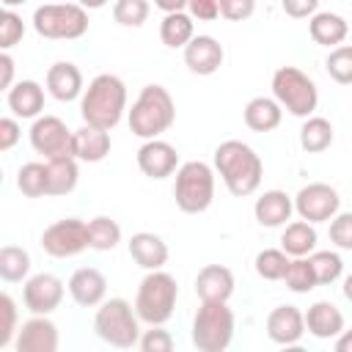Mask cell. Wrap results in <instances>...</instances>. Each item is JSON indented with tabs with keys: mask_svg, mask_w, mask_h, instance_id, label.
I'll use <instances>...</instances> for the list:
<instances>
[{
	"mask_svg": "<svg viewBox=\"0 0 352 352\" xmlns=\"http://www.w3.org/2000/svg\"><path fill=\"white\" fill-rule=\"evenodd\" d=\"M214 173L223 179L231 195L248 198L261 187L264 162L253 146L242 140H223L214 148Z\"/></svg>",
	"mask_w": 352,
	"mask_h": 352,
	"instance_id": "cell-1",
	"label": "cell"
},
{
	"mask_svg": "<svg viewBox=\"0 0 352 352\" xmlns=\"http://www.w3.org/2000/svg\"><path fill=\"white\" fill-rule=\"evenodd\" d=\"M126 110V85L121 77L116 74H96L82 99H80V116H82V124L85 126H94V129H116L118 121L124 118Z\"/></svg>",
	"mask_w": 352,
	"mask_h": 352,
	"instance_id": "cell-2",
	"label": "cell"
},
{
	"mask_svg": "<svg viewBox=\"0 0 352 352\" xmlns=\"http://www.w3.org/2000/svg\"><path fill=\"white\" fill-rule=\"evenodd\" d=\"M126 121H129L132 135L143 138V143L160 140V135L168 132L176 121V102L165 85H157V82L143 85L126 113Z\"/></svg>",
	"mask_w": 352,
	"mask_h": 352,
	"instance_id": "cell-3",
	"label": "cell"
},
{
	"mask_svg": "<svg viewBox=\"0 0 352 352\" xmlns=\"http://www.w3.org/2000/svg\"><path fill=\"white\" fill-rule=\"evenodd\" d=\"M176 300H179V283L170 272H165V270L146 272V278L138 283L135 314L148 327H162L173 316Z\"/></svg>",
	"mask_w": 352,
	"mask_h": 352,
	"instance_id": "cell-4",
	"label": "cell"
},
{
	"mask_svg": "<svg viewBox=\"0 0 352 352\" xmlns=\"http://www.w3.org/2000/svg\"><path fill=\"white\" fill-rule=\"evenodd\" d=\"M236 316L228 302H201L192 316L190 338L198 352H226L234 341Z\"/></svg>",
	"mask_w": 352,
	"mask_h": 352,
	"instance_id": "cell-5",
	"label": "cell"
},
{
	"mask_svg": "<svg viewBox=\"0 0 352 352\" xmlns=\"http://www.w3.org/2000/svg\"><path fill=\"white\" fill-rule=\"evenodd\" d=\"M94 330L104 344L116 349H132L143 336L135 305H129L124 297H110L96 308Z\"/></svg>",
	"mask_w": 352,
	"mask_h": 352,
	"instance_id": "cell-6",
	"label": "cell"
},
{
	"mask_svg": "<svg viewBox=\"0 0 352 352\" xmlns=\"http://www.w3.org/2000/svg\"><path fill=\"white\" fill-rule=\"evenodd\" d=\"M173 198L184 214L206 212L214 201V168L201 160L182 162L173 179Z\"/></svg>",
	"mask_w": 352,
	"mask_h": 352,
	"instance_id": "cell-7",
	"label": "cell"
},
{
	"mask_svg": "<svg viewBox=\"0 0 352 352\" xmlns=\"http://www.w3.org/2000/svg\"><path fill=\"white\" fill-rule=\"evenodd\" d=\"M272 99L297 118H311L319 104L316 82L297 66H280L272 74Z\"/></svg>",
	"mask_w": 352,
	"mask_h": 352,
	"instance_id": "cell-8",
	"label": "cell"
},
{
	"mask_svg": "<svg viewBox=\"0 0 352 352\" xmlns=\"http://www.w3.org/2000/svg\"><path fill=\"white\" fill-rule=\"evenodd\" d=\"M33 30L41 38H82L88 33V11L80 3H44L33 11Z\"/></svg>",
	"mask_w": 352,
	"mask_h": 352,
	"instance_id": "cell-9",
	"label": "cell"
},
{
	"mask_svg": "<svg viewBox=\"0 0 352 352\" xmlns=\"http://www.w3.org/2000/svg\"><path fill=\"white\" fill-rule=\"evenodd\" d=\"M28 138H30L33 151L41 154L44 162L58 160V157H74V132L58 116H41V118H36L30 124Z\"/></svg>",
	"mask_w": 352,
	"mask_h": 352,
	"instance_id": "cell-10",
	"label": "cell"
},
{
	"mask_svg": "<svg viewBox=\"0 0 352 352\" xmlns=\"http://www.w3.org/2000/svg\"><path fill=\"white\" fill-rule=\"evenodd\" d=\"M41 250L52 258H72L88 250V223L80 217L55 220L41 231Z\"/></svg>",
	"mask_w": 352,
	"mask_h": 352,
	"instance_id": "cell-11",
	"label": "cell"
},
{
	"mask_svg": "<svg viewBox=\"0 0 352 352\" xmlns=\"http://www.w3.org/2000/svg\"><path fill=\"white\" fill-rule=\"evenodd\" d=\"M294 212L300 214V220H305L311 226L330 223L341 212V195L336 187H330L324 182H311V184L300 187V192L294 195Z\"/></svg>",
	"mask_w": 352,
	"mask_h": 352,
	"instance_id": "cell-12",
	"label": "cell"
},
{
	"mask_svg": "<svg viewBox=\"0 0 352 352\" xmlns=\"http://www.w3.org/2000/svg\"><path fill=\"white\" fill-rule=\"evenodd\" d=\"M22 302L33 316H50L63 302V280L52 272H36L22 286Z\"/></svg>",
	"mask_w": 352,
	"mask_h": 352,
	"instance_id": "cell-13",
	"label": "cell"
},
{
	"mask_svg": "<svg viewBox=\"0 0 352 352\" xmlns=\"http://www.w3.org/2000/svg\"><path fill=\"white\" fill-rule=\"evenodd\" d=\"M60 333L50 316H30L19 324L14 338V352H58Z\"/></svg>",
	"mask_w": 352,
	"mask_h": 352,
	"instance_id": "cell-14",
	"label": "cell"
},
{
	"mask_svg": "<svg viewBox=\"0 0 352 352\" xmlns=\"http://www.w3.org/2000/svg\"><path fill=\"white\" fill-rule=\"evenodd\" d=\"M138 168L148 179H168L179 170V151L168 140H146L138 148Z\"/></svg>",
	"mask_w": 352,
	"mask_h": 352,
	"instance_id": "cell-15",
	"label": "cell"
},
{
	"mask_svg": "<svg viewBox=\"0 0 352 352\" xmlns=\"http://www.w3.org/2000/svg\"><path fill=\"white\" fill-rule=\"evenodd\" d=\"M72 300L80 308H99L107 300V278L102 270L96 267H80L72 272L69 283H66Z\"/></svg>",
	"mask_w": 352,
	"mask_h": 352,
	"instance_id": "cell-16",
	"label": "cell"
},
{
	"mask_svg": "<svg viewBox=\"0 0 352 352\" xmlns=\"http://www.w3.org/2000/svg\"><path fill=\"white\" fill-rule=\"evenodd\" d=\"M223 58H226L223 44H220L214 36H206V33L195 36V38L184 47V66H187L192 74H198V77H209V74L220 72Z\"/></svg>",
	"mask_w": 352,
	"mask_h": 352,
	"instance_id": "cell-17",
	"label": "cell"
},
{
	"mask_svg": "<svg viewBox=\"0 0 352 352\" xmlns=\"http://www.w3.org/2000/svg\"><path fill=\"white\" fill-rule=\"evenodd\" d=\"M305 314L297 305H278L270 311L267 316V336L270 341L289 346V344H300V338L305 336Z\"/></svg>",
	"mask_w": 352,
	"mask_h": 352,
	"instance_id": "cell-18",
	"label": "cell"
},
{
	"mask_svg": "<svg viewBox=\"0 0 352 352\" xmlns=\"http://www.w3.org/2000/svg\"><path fill=\"white\" fill-rule=\"evenodd\" d=\"M44 85H47V94L58 102H74V99H82L85 94V85H82V72L72 63V60H58L47 69V77H44Z\"/></svg>",
	"mask_w": 352,
	"mask_h": 352,
	"instance_id": "cell-19",
	"label": "cell"
},
{
	"mask_svg": "<svg viewBox=\"0 0 352 352\" xmlns=\"http://www.w3.org/2000/svg\"><path fill=\"white\" fill-rule=\"evenodd\" d=\"M195 294L201 302H228L234 294V272L226 264H206L195 275Z\"/></svg>",
	"mask_w": 352,
	"mask_h": 352,
	"instance_id": "cell-20",
	"label": "cell"
},
{
	"mask_svg": "<svg viewBox=\"0 0 352 352\" xmlns=\"http://www.w3.org/2000/svg\"><path fill=\"white\" fill-rule=\"evenodd\" d=\"M253 214L264 228H286L294 214V198L283 190H264L253 204Z\"/></svg>",
	"mask_w": 352,
	"mask_h": 352,
	"instance_id": "cell-21",
	"label": "cell"
},
{
	"mask_svg": "<svg viewBox=\"0 0 352 352\" xmlns=\"http://www.w3.org/2000/svg\"><path fill=\"white\" fill-rule=\"evenodd\" d=\"M129 256L138 267H143L146 272H157L168 264V245L162 236L151 234V231H138L129 236Z\"/></svg>",
	"mask_w": 352,
	"mask_h": 352,
	"instance_id": "cell-22",
	"label": "cell"
},
{
	"mask_svg": "<svg viewBox=\"0 0 352 352\" xmlns=\"http://www.w3.org/2000/svg\"><path fill=\"white\" fill-rule=\"evenodd\" d=\"M305 330L314 338H338L344 333V314L330 300H316L305 311Z\"/></svg>",
	"mask_w": 352,
	"mask_h": 352,
	"instance_id": "cell-23",
	"label": "cell"
},
{
	"mask_svg": "<svg viewBox=\"0 0 352 352\" xmlns=\"http://www.w3.org/2000/svg\"><path fill=\"white\" fill-rule=\"evenodd\" d=\"M6 104L11 110L14 118H41L44 110V88L36 80H19L8 94H6Z\"/></svg>",
	"mask_w": 352,
	"mask_h": 352,
	"instance_id": "cell-24",
	"label": "cell"
},
{
	"mask_svg": "<svg viewBox=\"0 0 352 352\" xmlns=\"http://www.w3.org/2000/svg\"><path fill=\"white\" fill-rule=\"evenodd\" d=\"M308 33L311 38L319 44V47H327V50H336L344 44V38L349 36V25L341 14L336 11H316L311 19H308Z\"/></svg>",
	"mask_w": 352,
	"mask_h": 352,
	"instance_id": "cell-25",
	"label": "cell"
},
{
	"mask_svg": "<svg viewBox=\"0 0 352 352\" xmlns=\"http://www.w3.org/2000/svg\"><path fill=\"white\" fill-rule=\"evenodd\" d=\"M110 154V132L80 126L74 129V160L77 162H102Z\"/></svg>",
	"mask_w": 352,
	"mask_h": 352,
	"instance_id": "cell-26",
	"label": "cell"
},
{
	"mask_svg": "<svg viewBox=\"0 0 352 352\" xmlns=\"http://www.w3.org/2000/svg\"><path fill=\"white\" fill-rule=\"evenodd\" d=\"M316 228L305 220H294L283 228L280 234V250L289 258H308L311 253H316Z\"/></svg>",
	"mask_w": 352,
	"mask_h": 352,
	"instance_id": "cell-27",
	"label": "cell"
},
{
	"mask_svg": "<svg viewBox=\"0 0 352 352\" xmlns=\"http://www.w3.org/2000/svg\"><path fill=\"white\" fill-rule=\"evenodd\" d=\"M283 107L272 96H253L245 104V124L253 132H272L280 126Z\"/></svg>",
	"mask_w": 352,
	"mask_h": 352,
	"instance_id": "cell-28",
	"label": "cell"
},
{
	"mask_svg": "<svg viewBox=\"0 0 352 352\" xmlns=\"http://www.w3.org/2000/svg\"><path fill=\"white\" fill-rule=\"evenodd\" d=\"M192 38H195V19L187 11L162 16V22H160V41L168 50H184Z\"/></svg>",
	"mask_w": 352,
	"mask_h": 352,
	"instance_id": "cell-29",
	"label": "cell"
},
{
	"mask_svg": "<svg viewBox=\"0 0 352 352\" xmlns=\"http://www.w3.org/2000/svg\"><path fill=\"white\" fill-rule=\"evenodd\" d=\"M333 138H336L333 124L327 118H322V116H311L300 126V146H302L305 154H322V151H327L333 146Z\"/></svg>",
	"mask_w": 352,
	"mask_h": 352,
	"instance_id": "cell-30",
	"label": "cell"
},
{
	"mask_svg": "<svg viewBox=\"0 0 352 352\" xmlns=\"http://www.w3.org/2000/svg\"><path fill=\"white\" fill-rule=\"evenodd\" d=\"M47 176H50V190L47 195H69L77 187L80 168L74 157H58L47 162Z\"/></svg>",
	"mask_w": 352,
	"mask_h": 352,
	"instance_id": "cell-31",
	"label": "cell"
},
{
	"mask_svg": "<svg viewBox=\"0 0 352 352\" xmlns=\"http://www.w3.org/2000/svg\"><path fill=\"white\" fill-rule=\"evenodd\" d=\"M0 278L6 283H25L30 278V253L19 245L0 248Z\"/></svg>",
	"mask_w": 352,
	"mask_h": 352,
	"instance_id": "cell-32",
	"label": "cell"
},
{
	"mask_svg": "<svg viewBox=\"0 0 352 352\" xmlns=\"http://www.w3.org/2000/svg\"><path fill=\"white\" fill-rule=\"evenodd\" d=\"M16 190L25 198H41L50 190V176H47V162H25L16 173Z\"/></svg>",
	"mask_w": 352,
	"mask_h": 352,
	"instance_id": "cell-33",
	"label": "cell"
},
{
	"mask_svg": "<svg viewBox=\"0 0 352 352\" xmlns=\"http://www.w3.org/2000/svg\"><path fill=\"white\" fill-rule=\"evenodd\" d=\"M121 242V226L107 217V214H96L94 220H88V248L91 250H113Z\"/></svg>",
	"mask_w": 352,
	"mask_h": 352,
	"instance_id": "cell-34",
	"label": "cell"
},
{
	"mask_svg": "<svg viewBox=\"0 0 352 352\" xmlns=\"http://www.w3.org/2000/svg\"><path fill=\"white\" fill-rule=\"evenodd\" d=\"M289 264H292V258L280 248H264V250L256 253V261H253L256 275L261 280H283Z\"/></svg>",
	"mask_w": 352,
	"mask_h": 352,
	"instance_id": "cell-35",
	"label": "cell"
},
{
	"mask_svg": "<svg viewBox=\"0 0 352 352\" xmlns=\"http://www.w3.org/2000/svg\"><path fill=\"white\" fill-rule=\"evenodd\" d=\"M308 261L314 267V275H316L319 286H330L344 275V258L336 250H316V253L308 256Z\"/></svg>",
	"mask_w": 352,
	"mask_h": 352,
	"instance_id": "cell-36",
	"label": "cell"
},
{
	"mask_svg": "<svg viewBox=\"0 0 352 352\" xmlns=\"http://www.w3.org/2000/svg\"><path fill=\"white\" fill-rule=\"evenodd\" d=\"M283 283L286 289H292L294 294H308L311 289H316V275H314V267L308 258H292L286 275H283Z\"/></svg>",
	"mask_w": 352,
	"mask_h": 352,
	"instance_id": "cell-37",
	"label": "cell"
},
{
	"mask_svg": "<svg viewBox=\"0 0 352 352\" xmlns=\"http://www.w3.org/2000/svg\"><path fill=\"white\" fill-rule=\"evenodd\" d=\"M324 69L338 85H352V44L330 50L324 58Z\"/></svg>",
	"mask_w": 352,
	"mask_h": 352,
	"instance_id": "cell-38",
	"label": "cell"
},
{
	"mask_svg": "<svg viewBox=\"0 0 352 352\" xmlns=\"http://www.w3.org/2000/svg\"><path fill=\"white\" fill-rule=\"evenodd\" d=\"M151 6L146 0H118L113 3V19L124 28H140L148 19Z\"/></svg>",
	"mask_w": 352,
	"mask_h": 352,
	"instance_id": "cell-39",
	"label": "cell"
},
{
	"mask_svg": "<svg viewBox=\"0 0 352 352\" xmlns=\"http://www.w3.org/2000/svg\"><path fill=\"white\" fill-rule=\"evenodd\" d=\"M22 36H25V22H22V16H19L11 6H6V8L0 11V50L8 52L14 44L22 41Z\"/></svg>",
	"mask_w": 352,
	"mask_h": 352,
	"instance_id": "cell-40",
	"label": "cell"
},
{
	"mask_svg": "<svg viewBox=\"0 0 352 352\" xmlns=\"http://www.w3.org/2000/svg\"><path fill=\"white\" fill-rule=\"evenodd\" d=\"M0 311H3V330H0V346H14V338L19 333L16 324V302L8 292L0 294Z\"/></svg>",
	"mask_w": 352,
	"mask_h": 352,
	"instance_id": "cell-41",
	"label": "cell"
},
{
	"mask_svg": "<svg viewBox=\"0 0 352 352\" xmlns=\"http://www.w3.org/2000/svg\"><path fill=\"white\" fill-rule=\"evenodd\" d=\"M330 242L338 250H352V212H338L330 220Z\"/></svg>",
	"mask_w": 352,
	"mask_h": 352,
	"instance_id": "cell-42",
	"label": "cell"
},
{
	"mask_svg": "<svg viewBox=\"0 0 352 352\" xmlns=\"http://www.w3.org/2000/svg\"><path fill=\"white\" fill-rule=\"evenodd\" d=\"M138 346L140 352H173V336L165 327H148L143 330Z\"/></svg>",
	"mask_w": 352,
	"mask_h": 352,
	"instance_id": "cell-43",
	"label": "cell"
},
{
	"mask_svg": "<svg viewBox=\"0 0 352 352\" xmlns=\"http://www.w3.org/2000/svg\"><path fill=\"white\" fill-rule=\"evenodd\" d=\"M220 3V16H226L228 22H242L256 11L253 0H217Z\"/></svg>",
	"mask_w": 352,
	"mask_h": 352,
	"instance_id": "cell-44",
	"label": "cell"
},
{
	"mask_svg": "<svg viewBox=\"0 0 352 352\" xmlns=\"http://www.w3.org/2000/svg\"><path fill=\"white\" fill-rule=\"evenodd\" d=\"M22 138V124L14 116L0 118V151H11Z\"/></svg>",
	"mask_w": 352,
	"mask_h": 352,
	"instance_id": "cell-45",
	"label": "cell"
},
{
	"mask_svg": "<svg viewBox=\"0 0 352 352\" xmlns=\"http://www.w3.org/2000/svg\"><path fill=\"white\" fill-rule=\"evenodd\" d=\"M187 14L198 22H214L220 16V3L217 0H190Z\"/></svg>",
	"mask_w": 352,
	"mask_h": 352,
	"instance_id": "cell-46",
	"label": "cell"
},
{
	"mask_svg": "<svg viewBox=\"0 0 352 352\" xmlns=\"http://www.w3.org/2000/svg\"><path fill=\"white\" fill-rule=\"evenodd\" d=\"M283 11L289 14V16H294V19H311L316 11H319V3L316 0H286L283 3Z\"/></svg>",
	"mask_w": 352,
	"mask_h": 352,
	"instance_id": "cell-47",
	"label": "cell"
},
{
	"mask_svg": "<svg viewBox=\"0 0 352 352\" xmlns=\"http://www.w3.org/2000/svg\"><path fill=\"white\" fill-rule=\"evenodd\" d=\"M14 66H16L14 58H11L8 52H0V88H3L6 94L16 85V82H14Z\"/></svg>",
	"mask_w": 352,
	"mask_h": 352,
	"instance_id": "cell-48",
	"label": "cell"
},
{
	"mask_svg": "<svg viewBox=\"0 0 352 352\" xmlns=\"http://www.w3.org/2000/svg\"><path fill=\"white\" fill-rule=\"evenodd\" d=\"M160 11H165V16L168 14H179V11H187V3L184 0H157L154 3Z\"/></svg>",
	"mask_w": 352,
	"mask_h": 352,
	"instance_id": "cell-49",
	"label": "cell"
},
{
	"mask_svg": "<svg viewBox=\"0 0 352 352\" xmlns=\"http://www.w3.org/2000/svg\"><path fill=\"white\" fill-rule=\"evenodd\" d=\"M333 352H352V330H344V333L336 338Z\"/></svg>",
	"mask_w": 352,
	"mask_h": 352,
	"instance_id": "cell-50",
	"label": "cell"
},
{
	"mask_svg": "<svg viewBox=\"0 0 352 352\" xmlns=\"http://www.w3.org/2000/svg\"><path fill=\"white\" fill-rule=\"evenodd\" d=\"M341 292H344V297H346V300L352 302V272H349V275L344 278V286H341Z\"/></svg>",
	"mask_w": 352,
	"mask_h": 352,
	"instance_id": "cell-51",
	"label": "cell"
},
{
	"mask_svg": "<svg viewBox=\"0 0 352 352\" xmlns=\"http://www.w3.org/2000/svg\"><path fill=\"white\" fill-rule=\"evenodd\" d=\"M280 352H308L302 344H289V346H280Z\"/></svg>",
	"mask_w": 352,
	"mask_h": 352,
	"instance_id": "cell-52",
	"label": "cell"
}]
</instances>
